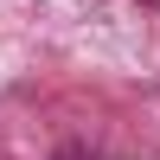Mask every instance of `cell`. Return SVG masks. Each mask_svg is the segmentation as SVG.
Masks as SVG:
<instances>
[{"label": "cell", "mask_w": 160, "mask_h": 160, "mask_svg": "<svg viewBox=\"0 0 160 160\" xmlns=\"http://www.w3.org/2000/svg\"><path fill=\"white\" fill-rule=\"evenodd\" d=\"M64 160H83V154H64Z\"/></svg>", "instance_id": "1"}]
</instances>
